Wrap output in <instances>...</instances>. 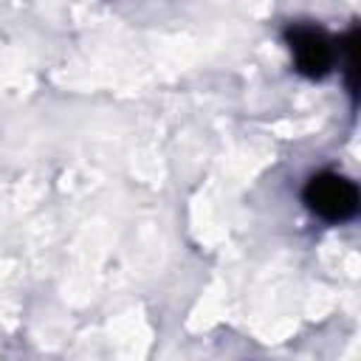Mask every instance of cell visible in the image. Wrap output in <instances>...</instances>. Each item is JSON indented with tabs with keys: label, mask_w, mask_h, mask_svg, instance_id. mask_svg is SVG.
<instances>
[{
	"label": "cell",
	"mask_w": 361,
	"mask_h": 361,
	"mask_svg": "<svg viewBox=\"0 0 361 361\" xmlns=\"http://www.w3.org/2000/svg\"><path fill=\"white\" fill-rule=\"evenodd\" d=\"M302 200L324 223H347L358 214V206H361L358 186L347 175H338L330 169L307 178L302 189Z\"/></svg>",
	"instance_id": "6da1fadb"
},
{
	"label": "cell",
	"mask_w": 361,
	"mask_h": 361,
	"mask_svg": "<svg viewBox=\"0 0 361 361\" xmlns=\"http://www.w3.org/2000/svg\"><path fill=\"white\" fill-rule=\"evenodd\" d=\"M285 42L293 54L296 73H302L305 79H324L336 68L338 45L324 28L310 23H293L285 28Z\"/></svg>",
	"instance_id": "7a4b0ae2"
},
{
	"label": "cell",
	"mask_w": 361,
	"mask_h": 361,
	"mask_svg": "<svg viewBox=\"0 0 361 361\" xmlns=\"http://www.w3.org/2000/svg\"><path fill=\"white\" fill-rule=\"evenodd\" d=\"M355 51H358V25H353L341 39H338V54H344V76H347V90H350V96H353V102H355V96H358V85H355V73H358V59H355Z\"/></svg>",
	"instance_id": "3957f363"
}]
</instances>
